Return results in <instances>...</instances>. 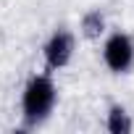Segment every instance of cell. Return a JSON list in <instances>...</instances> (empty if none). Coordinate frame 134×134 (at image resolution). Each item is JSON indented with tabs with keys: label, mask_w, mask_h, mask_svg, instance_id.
Instances as JSON below:
<instances>
[{
	"label": "cell",
	"mask_w": 134,
	"mask_h": 134,
	"mask_svg": "<svg viewBox=\"0 0 134 134\" xmlns=\"http://www.w3.org/2000/svg\"><path fill=\"white\" fill-rule=\"evenodd\" d=\"M58 103V87L47 74H34L26 79L21 92V121L26 129L42 126Z\"/></svg>",
	"instance_id": "1"
},
{
	"label": "cell",
	"mask_w": 134,
	"mask_h": 134,
	"mask_svg": "<svg viewBox=\"0 0 134 134\" xmlns=\"http://www.w3.org/2000/svg\"><path fill=\"white\" fill-rule=\"evenodd\" d=\"M103 63L113 74H126L134 66V40L126 32H113L103 42Z\"/></svg>",
	"instance_id": "2"
},
{
	"label": "cell",
	"mask_w": 134,
	"mask_h": 134,
	"mask_svg": "<svg viewBox=\"0 0 134 134\" xmlns=\"http://www.w3.org/2000/svg\"><path fill=\"white\" fill-rule=\"evenodd\" d=\"M74 50H76L74 34H71L69 29L58 26V29L47 37V42H45V47H42V58H45L47 71H60V69H66V66L71 63V58H74Z\"/></svg>",
	"instance_id": "3"
},
{
	"label": "cell",
	"mask_w": 134,
	"mask_h": 134,
	"mask_svg": "<svg viewBox=\"0 0 134 134\" xmlns=\"http://www.w3.org/2000/svg\"><path fill=\"white\" fill-rule=\"evenodd\" d=\"M105 29H108L105 16H103V11H97V8L87 11V13L82 16V21H79V32H82V37L90 40V42L100 40V37L105 34Z\"/></svg>",
	"instance_id": "4"
},
{
	"label": "cell",
	"mask_w": 134,
	"mask_h": 134,
	"mask_svg": "<svg viewBox=\"0 0 134 134\" xmlns=\"http://www.w3.org/2000/svg\"><path fill=\"white\" fill-rule=\"evenodd\" d=\"M105 129L110 134H129L134 129V121L129 116V110L121 105V103H113L108 108V116H105Z\"/></svg>",
	"instance_id": "5"
}]
</instances>
